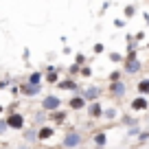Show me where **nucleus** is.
I'll list each match as a JSON object with an SVG mask.
<instances>
[{
    "mask_svg": "<svg viewBox=\"0 0 149 149\" xmlns=\"http://www.w3.org/2000/svg\"><path fill=\"white\" fill-rule=\"evenodd\" d=\"M59 105H61V101L55 94H48V97L42 99V110L44 112H55V110H59Z\"/></svg>",
    "mask_w": 149,
    "mask_h": 149,
    "instance_id": "nucleus-1",
    "label": "nucleus"
},
{
    "mask_svg": "<svg viewBox=\"0 0 149 149\" xmlns=\"http://www.w3.org/2000/svg\"><path fill=\"white\" fill-rule=\"evenodd\" d=\"M5 121H7V127H11V130H22L24 127V116L22 114H15V112H11Z\"/></svg>",
    "mask_w": 149,
    "mask_h": 149,
    "instance_id": "nucleus-2",
    "label": "nucleus"
},
{
    "mask_svg": "<svg viewBox=\"0 0 149 149\" xmlns=\"http://www.w3.org/2000/svg\"><path fill=\"white\" fill-rule=\"evenodd\" d=\"M79 145H81V134H79V132H68V134H66L64 147L72 149V147H79Z\"/></svg>",
    "mask_w": 149,
    "mask_h": 149,
    "instance_id": "nucleus-3",
    "label": "nucleus"
},
{
    "mask_svg": "<svg viewBox=\"0 0 149 149\" xmlns=\"http://www.w3.org/2000/svg\"><path fill=\"white\" fill-rule=\"evenodd\" d=\"M18 90L24 97H37V94H40V86H33V84H20Z\"/></svg>",
    "mask_w": 149,
    "mask_h": 149,
    "instance_id": "nucleus-4",
    "label": "nucleus"
},
{
    "mask_svg": "<svg viewBox=\"0 0 149 149\" xmlns=\"http://www.w3.org/2000/svg\"><path fill=\"white\" fill-rule=\"evenodd\" d=\"M110 92L114 94V97H123V94L127 92V86H125V81H112L110 84Z\"/></svg>",
    "mask_w": 149,
    "mask_h": 149,
    "instance_id": "nucleus-5",
    "label": "nucleus"
},
{
    "mask_svg": "<svg viewBox=\"0 0 149 149\" xmlns=\"http://www.w3.org/2000/svg\"><path fill=\"white\" fill-rule=\"evenodd\" d=\"M147 107H149V101L143 97V94H140V97H136L134 101H132V110H134V112H145Z\"/></svg>",
    "mask_w": 149,
    "mask_h": 149,
    "instance_id": "nucleus-6",
    "label": "nucleus"
},
{
    "mask_svg": "<svg viewBox=\"0 0 149 149\" xmlns=\"http://www.w3.org/2000/svg\"><path fill=\"white\" fill-rule=\"evenodd\" d=\"M140 68H143V61H138V59H130V61H125V72H127V74H136V72H140Z\"/></svg>",
    "mask_w": 149,
    "mask_h": 149,
    "instance_id": "nucleus-7",
    "label": "nucleus"
},
{
    "mask_svg": "<svg viewBox=\"0 0 149 149\" xmlns=\"http://www.w3.org/2000/svg\"><path fill=\"white\" fill-rule=\"evenodd\" d=\"M79 94L86 99V101H90V103H92V101H97V97H99V88H94V86H92V88L84 90V92H79Z\"/></svg>",
    "mask_w": 149,
    "mask_h": 149,
    "instance_id": "nucleus-8",
    "label": "nucleus"
},
{
    "mask_svg": "<svg viewBox=\"0 0 149 149\" xmlns=\"http://www.w3.org/2000/svg\"><path fill=\"white\" fill-rule=\"evenodd\" d=\"M70 107H72V110H84L86 107V99L81 97V94H74V97L70 99Z\"/></svg>",
    "mask_w": 149,
    "mask_h": 149,
    "instance_id": "nucleus-9",
    "label": "nucleus"
},
{
    "mask_svg": "<svg viewBox=\"0 0 149 149\" xmlns=\"http://www.w3.org/2000/svg\"><path fill=\"white\" fill-rule=\"evenodd\" d=\"M55 134V127H42V130H37V140H46Z\"/></svg>",
    "mask_w": 149,
    "mask_h": 149,
    "instance_id": "nucleus-10",
    "label": "nucleus"
},
{
    "mask_svg": "<svg viewBox=\"0 0 149 149\" xmlns=\"http://www.w3.org/2000/svg\"><path fill=\"white\" fill-rule=\"evenodd\" d=\"M88 110H90V116H92V118H99V116H101V114H103L101 105H99L97 101H92V103H90V107H88Z\"/></svg>",
    "mask_w": 149,
    "mask_h": 149,
    "instance_id": "nucleus-11",
    "label": "nucleus"
},
{
    "mask_svg": "<svg viewBox=\"0 0 149 149\" xmlns=\"http://www.w3.org/2000/svg\"><path fill=\"white\" fill-rule=\"evenodd\" d=\"M136 90H138V94H149V79H140L136 84Z\"/></svg>",
    "mask_w": 149,
    "mask_h": 149,
    "instance_id": "nucleus-12",
    "label": "nucleus"
},
{
    "mask_svg": "<svg viewBox=\"0 0 149 149\" xmlns=\"http://www.w3.org/2000/svg\"><path fill=\"white\" fill-rule=\"evenodd\" d=\"M42 77H44V74L40 72V70H37V72H31V77H29V84L40 86V84H42Z\"/></svg>",
    "mask_w": 149,
    "mask_h": 149,
    "instance_id": "nucleus-13",
    "label": "nucleus"
},
{
    "mask_svg": "<svg viewBox=\"0 0 149 149\" xmlns=\"http://www.w3.org/2000/svg\"><path fill=\"white\" fill-rule=\"evenodd\" d=\"M59 88H64V90H70V88H72V92H77V86H74V81H61Z\"/></svg>",
    "mask_w": 149,
    "mask_h": 149,
    "instance_id": "nucleus-14",
    "label": "nucleus"
},
{
    "mask_svg": "<svg viewBox=\"0 0 149 149\" xmlns=\"http://www.w3.org/2000/svg\"><path fill=\"white\" fill-rule=\"evenodd\" d=\"M64 118H66V114H64V112H59V110H55V112H53V121L61 123V121H64Z\"/></svg>",
    "mask_w": 149,
    "mask_h": 149,
    "instance_id": "nucleus-15",
    "label": "nucleus"
},
{
    "mask_svg": "<svg viewBox=\"0 0 149 149\" xmlns=\"http://www.w3.org/2000/svg\"><path fill=\"white\" fill-rule=\"evenodd\" d=\"M24 136H26V140H35V138H37V127H35V130L24 132Z\"/></svg>",
    "mask_w": 149,
    "mask_h": 149,
    "instance_id": "nucleus-16",
    "label": "nucleus"
},
{
    "mask_svg": "<svg viewBox=\"0 0 149 149\" xmlns=\"http://www.w3.org/2000/svg\"><path fill=\"white\" fill-rule=\"evenodd\" d=\"M94 143H97L99 147H103V145H105V134H97L94 136Z\"/></svg>",
    "mask_w": 149,
    "mask_h": 149,
    "instance_id": "nucleus-17",
    "label": "nucleus"
},
{
    "mask_svg": "<svg viewBox=\"0 0 149 149\" xmlns=\"http://www.w3.org/2000/svg\"><path fill=\"white\" fill-rule=\"evenodd\" d=\"M79 74H84V77H90V74H92V68H90V66H84Z\"/></svg>",
    "mask_w": 149,
    "mask_h": 149,
    "instance_id": "nucleus-18",
    "label": "nucleus"
},
{
    "mask_svg": "<svg viewBox=\"0 0 149 149\" xmlns=\"http://www.w3.org/2000/svg\"><path fill=\"white\" fill-rule=\"evenodd\" d=\"M134 13H136V7H134V5H130V7L125 9V15H127V18H132Z\"/></svg>",
    "mask_w": 149,
    "mask_h": 149,
    "instance_id": "nucleus-19",
    "label": "nucleus"
},
{
    "mask_svg": "<svg viewBox=\"0 0 149 149\" xmlns=\"http://www.w3.org/2000/svg\"><path fill=\"white\" fill-rule=\"evenodd\" d=\"M118 79H121V70H114L110 74V81H118Z\"/></svg>",
    "mask_w": 149,
    "mask_h": 149,
    "instance_id": "nucleus-20",
    "label": "nucleus"
},
{
    "mask_svg": "<svg viewBox=\"0 0 149 149\" xmlns=\"http://www.w3.org/2000/svg\"><path fill=\"white\" fill-rule=\"evenodd\" d=\"M46 79L51 81V84H55V81H57V72H53V70H51V72L46 74Z\"/></svg>",
    "mask_w": 149,
    "mask_h": 149,
    "instance_id": "nucleus-21",
    "label": "nucleus"
},
{
    "mask_svg": "<svg viewBox=\"0 0 149 149\" xmlns=\"http://www.w3.org/2000/svg\"><path fill=\"white\" fill-rule=\"evenodd\" d=\"M77 66H84L86 64V55H77V61H74Z\"/></svg>",
    "mask_w": 149,
    "mask_h": 149,
    "instance_id": "nucleus-22",
    "label": "nucleus"
},
{
    "mask_svg": "<svg viewBox=\"0 0 149 149\" xmlns=\"http://www.w3.org/2000/svg\"><path fill=\"white\" fill-rule=\"evenodd\" d=\"M103 114H105L107 118H114V116H116V110H105Z\"/></svg>",
    "mask_w": 149,
    "mask_h": 149,
    "instance_id": "nucleus-23",
    "label": "nucleus"
},
{
    "mask_svg": "<svg viewBox=\"0 0 149 149\" xmlns=\"http://www.w3.org/2000/svg\"><path fill=\"white\" fill-rule=\"evenodd\" d=\"M77 72H79V66L72 64V66H70V77H72V74H77Z\"/></svg>",
    "mask_w": 149,
    "mask_h": 149,
    "instance_id": "nucleus-24",
    "label": "nucleus"
},
{
    "mask_svg": "<svg viewBox=\"0 0 149 149\" xmlns=\"http://www.w3.org/2000/svg\"><path fill=\"white\" fill-rule=\"evenodd\" d=\"M110 59H112V61H121V59H123V57H121V55H118V53H112V55H110Z\"/></svg>",
    "mask_w": 149,
    "mask_h": 149,
    "instance_id": "nucleus-25",
    "label": "nucleus"
},
{
    "mask_svg": "<svg viewBox=\"0 0 149 149\" xmlns=\"http://www.w3.org/2000/svg\"><path fill=\"white\" fill-rule=\"evenodd\" d=\"M7 132V121H0V134H5Z\"/></svg>",
    "mask_w": 149,
    "mask_h": 149,
    "instance_id": "nucleus-26",
    "label": "nucleus"
},
{
    "mask_svg": "<svg viewBox=\"0 0 149 149\" xmlns=\"http://www.w3.org/2000/svg\"><path fill=\"white\" fill-rule=\"evenodd\" d=\"M94 53H103V44H94Z\"/></svg>",
    "mask_w": 149,
    "mask_h": 149,
    "instance_id": "nucleus-27",
    "label": "nucleus"
},
{
    "mask_svg": "<svg viewBox=\"0 0 149 149\" xmlns=\"http://www.w3.org/2000/svg\"><path fill=\"white\" fill-rule=\"evenodd\" d=\"M0 114H2V105H0Z\"/></svg>",
    "mask_w": 149,
    "mask_h": 149,
    "instance_id": "nucleus-28",
    "label": "nucleus"
}]
</instances>
